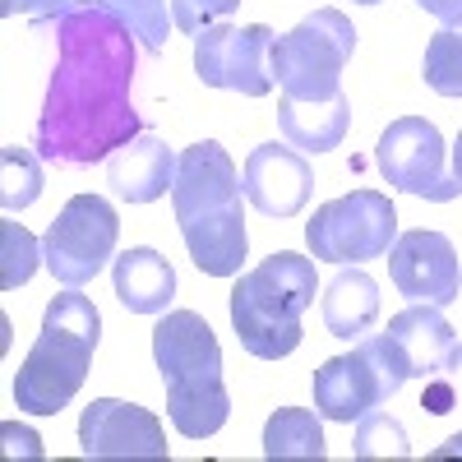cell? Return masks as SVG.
Instances as JSON below:
<instances>
[{
  "instance_id": "cell-1",
  "label": "cell",
  "mask_w": 462,
  "mask_h": 462,
  "mask_svg": "<svg viewBox=\"0 0 462 462\" xmlns=\"http://www.w3.org/2000/svg\"><path fill=\"white\" fill-rule=\"evenodd\" d=\"M51 32V79L32 125V148L56 167H93L121 143L143 134L130 102L139 37L102 0H74L51 19H32Z\"/></svg>"
},
{
  "instance_id": "cell-2",
  "label": "cell",
  "mask_w": 462,
  "mask_h": 462,
  "mask_svg": "<svg viewBox=\"0 0 462 462\" xmlns=\"http://www.w3.org/2000/svg\"><path fill=\"white\" fill-rule=\"evenodd\" d=\"M241 199H245L241 171L217 139H199V143L180 148V167H176V185H171V213H176L189 259L208 278H236L245 254H250Z\"/></svg>"
},
{
  "instance_id": "cell-3",
  "label": "cell",
  "mask_w": 462,
  "mask_h": 462,
  "mask_svg": "<svg viewBox=\"0 0 462 462\" xmlns=\"http://www.w3.org/2000/svg\"><path fill=\"white\" fill-rule=\"evenodd\" d=\"M152 361L162 370L167 416L176 435L213 439L231 416V398L222 379V346L208 319L195 310H171L152 328Z\"/></svg>"
},
{
  "instance_id": "cell-4",
  "label": "cell",
  "mask_w": 462,
  "mask_h": 462,
  "mask_svg": "<svg viewBox=\"0 0 462 462\" xmlns=\"http://www.w3.org/2000/svg\"><path fill=\"white\" fill-rule=\"evenodd\" d=\"M319 278H315V254L278 250L259 259L254 268L236 273V287L226 296L231 328L241 346L259 361H282L300 346V319L315 305Z\"/></svg>"
},
{
  "instance_id": "cell-5",
  "label": "cell",
  "mask_w": 462,
  "mask_h": 462,
  "mask_svg": "<svg viewBox=\"0 0 462 462\" xmlns=\"http://www.w3.org/2000/svg\"><path fill=\"white\" fill-rule=\"evenodd\" d=\"M97 337H102V315L79 287H65L60 296H51L47 315H42V333H37L32 352L23 356L14 374L19 411L28 416L65 411L88 379Z\"/></svg>"
},
{
  "instance_id": "cell-6",
  "label": "cell",
  "mask_w": 462,
  "mask_h": 462,
  "mask_svg": "<svg viewBox=\"0 0 462 462\" xmlns=\"http://www.w3.org/2000/svg\"><path fill=\"white\" fill-rule=\"evenodd\" d=\"M411 379V361L393 342V333H365L346 356H328L315 370V411L324 420L352 426L379 402H389Z\"/></svg>"
},
{
  "instance_id": "cell-7",
  "label": "cell",
  "mask_w": 462,
  "mask_h": 462,
  "mask_svg": "<svg viewBox=\"0 0 462 462\" xmlns=\"http://www.w3.org/2000/svg\"><path fill=\"white\" fill-rule=\"evenodd\" d=\"M356 51V28L342 10H310L291 32L273 42V79L282 97L324 102L342 93V69Z\"/></svg>"
},
{
  "instance_id": "cell-8",
  "label": "cell",
  "mask_w": 462,
  "mask_h": 462,
  "mask_svg": "<svg viewBox=\"0 0 462 462\" xmlns=\"http://www.w3.org/2000/svg\"><path fill=\"white\" fill-rule=\"evenodd\" d=\"M398 241V213L389 195L379 189H352L328 204L315 208V217L305 222V245L324 263H365L383 259Z\"/></svg>"
},
{
  "instance_id": "cell-9",
  "label": "cell",
  "mask_w": 462,
  "mask_h": 462,
  "mask_svg": "<svg viewBox=\"0 0 462 462\" xmlns=\"http://www.w3.org/2000/svg\"><path fill=\"white\" fill-rule=\"evenodd\" d=\"M121 222L102 195H74L42 236V263L60 287H88L116 259Z\"/></svg>"
},
{
  "instance_id": "cell-10",
  "label": "cell",
  "mask_w": 462,
  "mask_h": 462,
  "mask_svg": "<svg viewBox=\"0 0 462 462\" xmlns=\"http://www.w3.org/2000/svg\"><path fill=\"white\" fill-rule=\"evenodd\" d=\"M374 167L402 195L430 199V204H453L462 195L457 176L444 167V134L426 116H398L374 143Z\"/></svg>"
},
{
  "instance_id": "cell-11",
  "label": "cell",
  "mask_w": 462,
  "mask_h": 462,
  "mask_svg": "<svg viewBox=\"0 0 462 462\" xmlns=\"http://www.w3.org/2000/svg\"><path fill=\"white\" fill-rule=\"evenodd\" d=\"M273 42L268 23H208L195 37V74L204 88H226L241 97L273 93Z\"/></svg>"
},
{
  "instance_id": "cell-12",
  "label": "cell",
  "mask_w": 462,
  "mask_h": 462,
  "mask_svg": "<svg viewBox=\"0 0 462 462\" xmlns=\"http://www.w3.org/2000/svg\"><path fill=\"white\" fill-rule=\"evenodd\" d=\"M389 278L407 300L420 305H453L462 296V268H457V250L444 231H402L389 250Z\"/></svg>"
},
{
  "instance_id": "cell-13",
  "label": "cell",
  "mask_w": 462,
  "mask_h": 462,
  "mask_svg": "<svg viewBox=\"0 0 462 462\" xmlns=\"http://www.w3.org/2000/svg\"><path fill=\"white\" fill-rule=\"evenodd\" d=\"M79 453L84 457H167V430L139 402L93 398L79 416Z\"/></svg>"
},
{
  "instance_id": "cell-14",
  "label": "cell",
  "mask_w": 462,
  "mask_h": 462,
  "mask_svg": "<svg viewBox=\"0 0 462 462\" xmlns=\"http://www.w3.org/2000/svg\"><path fill=\"white\" fill-rule=\"evenodd\" d=\"M241 189L263 217H296L315 195V167L291 143H259L241 167Z\"/></svg>"
},
{
  "instance_id": "cell-15",
  "label": "cell",
  "mask_w": 462,
  "mask_h": 462,
  "mask_svg": "<svg viewBox=\"0 0 462 462\" xmlns=\"http://www.w3.org/2000/svg\"><path fill=\"white\" fill-rule=\"evenodd\" d=\"M176 167H180V152L162 134L143 130L106 158V185L121 204H152L176 185Z\"/></svg>"
},
{
  "instance_id": "cell-16",
  "label": "cell",
  "mask_w": 462,
  "mask_h": 462,
  "mask_svg": "<svg viewBox=\"0 0 462 462\" xmlns=\"http://www.w3.org/2000/svg\"><path fill=\"white\" fill-rule=\"evenodd\" d=\"M111 282H116V300L130 315H162L176 300V268L152 245H130L125 254H116Z\"/></svg>"
},
{
  "instance_id": "cell-17",
  "label": "cell",
  "mask_w": 462,
  "mask_h": 462,
  "mask_svg": "<svg viewBox=\"0 0 462 462\" xmlns=\"http://www.w3.org/2000/svg\"><path fill=\"white\" fill-rule=\"evenodd\" d=\"M319 315H324V328L342 342H356L374 328L379 319V282L365 273L361 263H342L337 273L324 282V296H319Z\"/></svg>"
},
{
  "instance_id": "cell-18",
  "label": "cell",
  "mask_w": 462,
  "mask_h": 462,
  "mask_svg": "<svg viewBox=\"0 0 462 462\" xmlns=\"http://www.w3.org/2000/svg\"><path fill=\"white\" fill-rule=\"evenodd\" d=\"M346 125H352V102H346V93L324 97V102L278 97V130L291 148L305 152V158H310V152H333L346 139Z\"/></svg>"
},
{
  "instance_id": "cell-19",
  "label": "cell",
  "mask_w": 462,
  "mask_h": 462,
  "mask_svg": "<svg viewBox=\"0 0 462 462\" xmlns=\"http://www.w3.org/2000/svg\"><path fill=\"white\" fill-rule=\"evenodd\" d=\"M389 333H393V342L407 352V361H411V379H430V374H439L444 370V361H448V352H453V324L444 319V310L439 305H420V300H411L402 315H393L389 319Z\"/></svg>"
},
{
  "instance_id": "cell-20",
  "label": "cell",
  "mask_w": 462,
  "mask_h": 462,
  "mask_svg": "<svg viewBox=\"0 0 462 462\" xmlns=\"http://www.w3.org/2000/svg\"><path fill=\"white\" fill-rule=\"evenodd\" d=\"M263 457H328L319 411L310 407H278L263 420Z\"/></svg>"
},
{
  "instance_id": "cell-21",
  "label": "cell",
  "mask_w": 462,
  "mask_h": 462,
  "mask_svg": "<svg viewBox=\"0 0 462 462\" xmlns=\"http://www.w3.org/2000/svg\"><path fill=\"white\" fill-rule=\"evenodd\" d=\"M42 152L37 148H19L5 143L0 148V208L5 213H23L42 199Z\"/></svg>"
},
{
  "instance_id": "cell-22",
  "label": "cell",
  "mask_w": 462,
  "mask_h": 462,
  "mask_svg": "<svg viewBox=\"0 0 462 462\" xmlns=\"http://www.w3.org/2000/svg\"><path fill=\"white\" fill-rule=\"evenodd\" d=\"M102 5L139 37V47H143L148 56H162V51H167L171 28H176L171 0H102Z\"/></svg>"
},
{
  "instance_id": "cell-23",
  "label": "cell",
  "mask_w": 462,
  "mask_h": 462,
  "mask_svg": "<svg viewBox=\"0 0 462 462\" xmlns=\"http://www.w3.org/2000/svg\"><path fill=\"white\" fill-rule=\"evenodd\" d=\"M420 74H426V88L439 97H462V28H439L426 56H420Z\"/></svg>"
},
{
  "instance_id": "cell-24",
  "label": "cell",
  "mask_w": 462,
  "mask_h": 462,
  "mask_svg": "<svg viewBox=\"0 0 462 462\" xmlns=\"http://www.w3.org/2000/svg\"><path fill=\"white\" fill-rule=\"evenodd\" d=\"M352 453L361 462H374V457H411V439L402 430V420L389 416V411H365L356 420V439H352Z\"/></svg>"
},
{
  "instance_id": "cell-25",
  "label": "cell",
  "mask_w": 462,
  "mask_h": 462,
  "mask_svg": "<svg viewBox=\"0 0 462 462\" xmlns=\"http://www.w3.org/2000/svg\"><path fill=\"white\" fill-rule=\"evenodd\" d=\"M42 259V241H32V231L23 222H0V287L14 291L37 273Z\"/></svg>"
},
{
  "instance_id": "cell-26",
  "label": "cell",
  "mask_w": 462,
  "mask_h": 462,
  "mask_svg": "<svg viewBox=\"0 0 462 462\" xmlns=\"http://www.w3.org/2000/svg\"><path fill=\"white\" fill-rule=\"evenodd\" d=\"M420 407H426L430 416H448L453 407H462V342H453V352H448L444 370L426 379Z\"/></svg>"
},
{
  "instance_id": "cell-27",
  "label": "cell",
  "mask_w": 462,
  "mask_h": 462,
  "mask_svg": "<svg viewBox=\"0 0 462 462\" xmlns=\"http://www.w3.org/2000/svg\"><path fill=\"white\" fill-rule=\"evenodd\" d=\"M241 0H171V19L180 32L199 37L208 23H222L226 14H236Z\"/></svg>"
},
{
  "instance_id": "cell-28",
  "label": "cell",
  "mask_w": 462,
  "mask_h": 462,
  "mask_svg": "<svg viewBox=\"0 0 462 462\" xmlns=\"http://www.w3.org/2000/svg\"><path fill=\"white\" fill-rule=\"evenodd\" d=\"M65 5H74V0H0V14H5V19H14V14L51 19V14H60Z\"/></svg>"
},
{
  "instance_id": "cell-29",
  "label": "cell",
  "mask_w": 462,
  "mask_h": 462,
  "mask_svg": "<svg viewBox=\"0 0 462 462\" xmlns=\"http://www.w3.org/2000/svg\"><path fill=\"white\" fill-rule=\"evenodd\" d=\"M426 14H435L444 28H462V0H416Z\"/></svg>"
},
{
  "instance_id": "cell-30",
  "label": "cell",
  "mask_w": 462,
  "mask_h": 462,
  "mask_svg": "<svg viewBox=\"0 0 462 462\" xmlns=\"http://www.w3.org/2000/svg\"><path fill=\"white\" fill-rule=\"evenodd\" d=\"M0 435H5V444H10V453H14V448H23L28 457H42V439H37V435H32L28 426H14V420H10V426H5V430H0Z\"/></svg>"
},
{
  "instance_id": "cell-31",
  "label": "cell",
  "mask_w": 462,
  "mask_h": 462,
  "mask_svg": "<svg viewBox=\"0 0 462 462\" xmlns=\"http://www.w3.org/2000/svg\"><path fill=\"white\" fill-rule=\"evenodd\" d=\"M453 176H457V185H462V130H457V139H453Z\"/></svg>"
},
{
  "instance_id": "cell-32",
  "label": "cell",
  "mask_w": 462,
  "mask_h": 462,
  "mask_svg": "<svg viewBox=\"0 0 462 462\" xmlns=\"http://www.w3.org/2000/svg\"><path fill=\"white\" fill-rule=\"evenodd\" d=\"M453 453H462V435H453L444 448H435V457H453Z\"/></svg>"
},
{
  "instance_id": "cell-33",
  "label": "cell",
  "mask_w": 462,
  "mask_h": 462,
  "mask_svg": "<svg viewBox=\"0 0 462 462\" xmlns=\"http://www.w3.org/2000/svg\"><path fill=\"white\" fill-rule=\"evenodd\" d=\"M356 5H383V0H356Z\"/></svg>"
}]
</instances>
